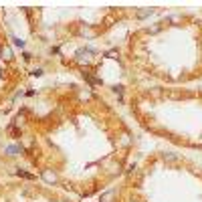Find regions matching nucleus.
<instances>
[{"instance_id":"1","label":"nucleus","mask_w":202,"mask_h":202,"mask_svg":"<svg viewBox=\"0 0 202 202\" xmlns=\"http://www.w3.org/2000/svg\"><path fill=\"white\" fill-rule=\"evenodd\" d=\"M43 180L49 182V184H53V182H57V174L51 172V170H45V172H43Z\"/></svg>"},{"instance_id":"2","label":"nucleus","mask_w":202,"mask_h":202,"mask_svg":"<svg viewBox=\"0 0 202 202\" xmlns=\"http://www.w3.org/2000/svg\"><path fill=\"white\" fill-rule=\"evenodd\" d=\"M2 57H4L6 61H10L12 59V49L10 47H2Z\"/></svg>"},{"instance_id":"3","label":"nucleus","mask_w":202,"mask_h":202,"mask_svg":"<svg viewBox=\"0 0 202 202\" xmlns=\"http://www.w3.org/2000/svg\"><path fill=\"white\" fill-rule=\"evenodd\" d=\"M6 152H8L10 156H16L18 152H22V148H20V146H8V148H6Z\"/></svg>"},{"instance_id":"4","label":"nucleus","mask_w":202,"mask_h":202,"mask_svg":"<svg viewBox=\"0 0 202 202\" xmlns=\"http://www.w3.org/2000/svg\"><path fill=\"white\" fill-rule=\"evenodd\" d=\"M83 77H85V79H87L89 83H91V85H99V83H101L99 79H95V77H91V75H89V73H83Z\"/></svg>"},{"instance_id":"5","label":"nucleus","mask_w":202,"mask_h":202,"mask_svg":"<svg viewBox=\"0 0 202 202\" xmlns=\"http://www.w3.org/2000/svg\"><path fill=\"white\" fill-rule=\"evenodd\" d=\"M16 174H18V176H22V178H27V180H33V178H34L33 174H28V172H24V170H18Z\"/></svg>"},{"instance_id":"6","label":"nucleus","mask_w":202,"mask_h":202,"mask_svg":"<svg viewBox=\"0 0 202 202\" xmlns=\"http://www.w3.org/2000/svg\"><path fill=\"white\" fill-rule=\"evenodd\" d=\"M121 89H123V87H121V85H115V87H113L115 95H117V97H119V99H121V93H123V91H121Z\"/></svg>"},{"instance_id":"7","label":"nucleus","mask_w":202,"mask_h":202,"mask_svg":"<svg viewBox=\"0 0 202 202\" xmlns=\"http://www.w3.org/2000/svg\"><path fill=\"white\" fill-rule=\"evenodd\" d=\"M14 43H16V45H18V47H24V40H20V39H16V36H14Z\"/></svg>"}]
</instances>
